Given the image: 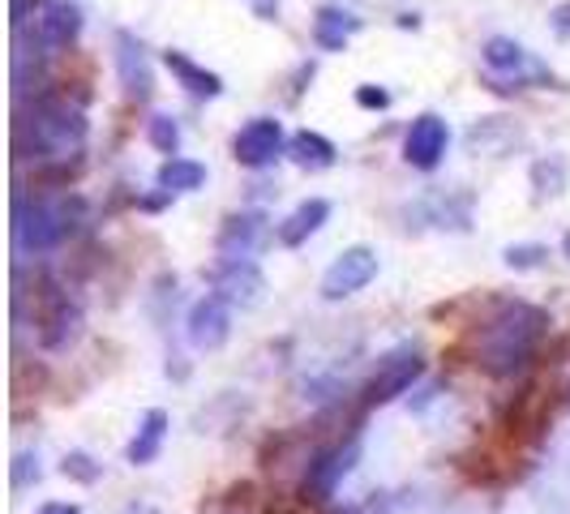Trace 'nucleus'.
Listing matches in <instances>:
<instances>
[{
  "mask_svg": "<svg viewBox=\"0 0 570 514\" xmlns=\"http://www.w3.org/2000/svg\"><path fill=\"white\" fill-rule=\"evenodd\" d=\"M81 31V9L74 0H43L40 13H35V40L47 52H61L78 40Z\"/></svg>",
  "mask_w": 570,
  "mask_h": 514,
  "instance_id": "f8f14e48",
  "label": "nucleus"
},
{
  "mask_svg": "<svg viewBox=\"0 0 570 514\" xmlns=\"http://www.w3.org/2000/svg\"><path fill=\"white\" fill-rule=\"evenodd\" d=\"M249 4H253L257 18H275L279 13V0H249Z\"/></svg>",
  "mask_w": 570,
  "mask_h": 514,
  "instance_id": "cd10ccee",
  "label": "nucleus"
},
{
  "mask_svg": "<svg viewBox=\"0 0 570 514\" xmlns=\"http://www.w3.org/2000/svg\"><path fill=\"white\" fill-rule=\"evenodd\" d=\"M155 181H160L163 194H194V189H202L206 185V167L198 158H163V167L155 172Z\"/></svg>",
  "mask_w": 570,
  "mask_h": 514,
  "instance_id": "aec40b11",
  "label": "nucleus"
},
{
  "mask_svg": "<svg viewBox=\"0 0 570 514\" xmlns=\"http://www.w3.org/2000/svg\"><path fill=\"white\" fill-rule=\"evenodd\" d=\"M562 253H567V258H570V232H567V237H562Z\"/></svg>",
  "mask_w": 570,
  "mask_h": 514,
  "instance_id": "c756f323",
  "label": "nucleus"
},
{
  "mask_svg": "<svg viewBox=\"0 0 570 514\" xmlns=\"http://www.w3.org/2000/svg\"><path fill=\"white\" fill-rule=\"evenodd\" d=\"M287 155L296 167H305V172H326V167H335V142L322 138V133H314V129H300V133H292L287 138Z\"/></svg>",
  "mask_w": 570,
  "mask_h": 514,
  "instance_id": "f3484780",
  "label": "nucleus"
},
{
  "mask_svg": "<svg viewBox=\"0 0 570 514\" xmlns=\"http://www.w3.org/2000/svg\"><path fill=\"white\" fill-rule=\"evenodd\" d=\"M357 31H361V18H352L348 9H335V4H326L322 13L314 18V43L326 47V52H343Z\"/></svg>",
  "mask_w": 570,
  "mask_h": 514,
  "instance_id": "a211bd4d",
  "label": "nucleus"
},
{
  "mask_svg": "<svg viewBox=\"0 0 570 514\" xmlns=\"http://www.w3.org/2000/svg\"><path fill=\"white\" fill-rule=\"evenodd\" d=\"M228 339H232V309H228V300L202 296V300L189 309V343H194L198 352H215V348H223Z\"/></svg>",
  "mask_w": 570,
  "mask_h": 514,
  "instance_id": "9d476101",
  "label": "nucleus"
},
{
  "mask_svg": "<svg viewBox=\"0 0 570 514\" xmlns=\"http://www.w3.org/2000/svg\"><path fill=\"white\" fill-rule=\"evenodd\" d=\"M210 287H215L219 300L253 309V305H262V296H266V275H262L253 262H219V266L210 271Z\"/></svg>",
  "mask_w": 570,
  "mask_h": 514,
  "instance_id": "423d86ee",
  "label": "nucleus"
},
{
  "mask_svg": "<svg viewBox=\"0 0 570 514\" xmlns=\"http://www.w3.org/2000/svg\"><path fill=\"white\" fill-rule=\"evenodd\" d=\"M357 103L382 112V108H391V90H382V86H361V90H357Z\"/></svg>",
  "mask_w": 570,
  "mask_h": 514,
  "instance_id": "393cba45",
  "label": "nucleus"
},
{
  "mask_svg": "<svg viewBox=\"0 0 570 514\" xmlns=\"http://www.w3.org/2000/svg\"><path fill=\"white\" fill-rule=\"evenodd\" d=\"M558 26H562V31H570V4H562V9H558Z\"/></svg>",
  "mask_w": 570,
  "mask_h": 514,
  "instance_id": "c85d7f7f",
  "label": "nucleus"
},
{
  "mask_svg": "<svg viewBox=\"0 0 570 514\" xmlns=\"http://www.w3.org/2000/svg\"><path fill=\"white\" fill-rule=\"evenodd\" d=\"M117 74H121L124 95H129L133 103H146V99L155 95V74H151V61H146L142 43L133 40L129 31L117 35Z\"/></svg>",
  "mask_w": 570,
  "mask_h": 514,
  "instance_id": "ddd939ff",
  "label": "nucleus"
},
{
  "mask_svg": "<svg viewBox=\"0 0 570 514\" xmlns=\"http://www.w3.org/2000/svg\"><path fill=\"white\" fill-rule=\"evenodd\" d=\"M146 138H151V146L163 151L167 158H176V146H180V129H176V120L172 117H151L146 120Z\"/></svg>",
  "mask_w": 570,
  "mask_h": 514,
  "instance_id": "4be33fe9",
  "label": "nucleus"
},
{
  "mask_svg": "<svg viewBox=\"0 0 570 514\" xmlns=\"http://www.w3.org/2000/svg\"><path fill=\"white\" fill-rule=\"evenodd\" d=\"M31 472L40 475V455H31V450H26V455H18V468H13V484H18V489H26V484H31Z\"/></svg>",
  "mask_w": 570,
  "mask_h": 514,
  "instance_id": "a878e982",
  "label": "nucleus"
},
{
  "mask_svg": "<svg viewBox=\"0 0 570 514\" xmlns=\"http://www.w3.org/2000/svg\"><path fill=\"white\" fill-rule=\"evenodd\" d=\"M86 133H90V124L78 103H69L65 95H40L31 117L22 120L18 146H22V155H35L43 163H69V155H81Z\"/></svg>",
  "mask_w": 570,
  "mask_h": 514,
  "instance_id": "f03ea898",
  "label": "nucleus"
},
{
  "mask_svg": "<svg viewBox=\"0 0 570 514\" xmlns=\"http://www.w3.org/2000/svg\"><path fill=\"white\" fill-rule=\"evenodd\" d=\"M167 412L163 407H151L142 420H138V434H133V441H129V463L133 468H146V463H155L160 459V446H163V437H167Z\"/></svg>",
  "mask_w": 570,
  "mask_h": 514,
  "instance_id": "2eb2a0df",
  "label": "nucleus"
},
{
  "mask_svg": "<svg viewBox=\"0 0 570 514\" xmlns=\"http://www.w3.org/2000/svg\"><path fill=\"white\" fill-rule=\"evenodd\" d=\"M35 514H81V511L74 506V502H43Z\"/></svg>",
  "mask_w": 570,
  "mask_h": 514,
  "instance_id": "bb28decb",
  "label": "nucleus"
},
{
  "mask_svg": "<svg viewBox=\"0 0 570 514\" xmlns=\"http://www.w3.org/2000/svg\"><path fill=\"white\" fill-rule=\"evenodd\" d=\"M65 475H74V480H81V484H90V480L99 475V468L90 463V455H81V450H74V455L65 459Z\"/></svg>",
  "mask_w": 570,
  "mask_h": 514,
  "instance_id": "b1692460",
  "label": "nucleus"
},
{
  "mask_svg": "<svg viewBox=\"0 0 570 514\" xmlns=\"http://www.w3.org/2000/svg\"><path fill=\"white\" fill-rule=\"evenodd\" d=\"M74 215H81V198H61V201H18V244L26 253H52L61 240L69 237Z\"/></svg>",
  "mask_w": 570,
  "mask_h": 514,
  "instance_id": "7ed1b4c3",
  "label": "nucleus"
},
{
  "mask_svg": "<svg viewBox=\"0 0 570 514\" xmlns=\"http://www.w3.org/2000/svg\"><path fill=\"white\" fill-rule=\"evenodd\" d=\"M232 155H237L241 167H266V163H275V158L284 155V124L271 117L249 120L241 133H237V142H232Z\"/></svg>",
  "mask_w": 570,
  "mask_h": 514,
  "instance_id": "0eeeda50",
  "label": "nucleus"
},
{
  "mask_svg": "<svg viewBox=\"0 0 570 514\" xmlns=\"http://www.w3.org/2000/svg\"><path fill=\"white\" fill-rule=\"evenodd\" d=\"M545 330H549V314L545 309H536V305H506L493 321H485L481 343H476V364L485 373H493V378H511V373H519L536 357Z\"/></svg>",
  "mask_w": 570,
  "mask_h": 514,
  "instance_id": "f257e3e1",
  "label": "nucleus"
},
{
  "mask_svg": "<svg viewBox=\"0 0 570 514\" xmlns=\"http://www.w3.org/2000/svg\"><path fill=\"white\" fill-rule=\"evenodd\" d=\"M357 455H361V446H357V441L322 450V455H318V459L309 463V472H305V497H314V502H326V497H330V493L339 489V480L352 472Z\"/></svg>",
  "mask_w": 570,
  "mask_h": 514,
  "instance_id": "9b49d317",
  "label": "nucleus"
},
{
  "mask_svg": "<svg viewBox=\"0 0 570 514\" xmlns=\"http://www.w3.org/2000/svg\"><path fill=\"white\" fill-rule=\"evenodd\" d=\"M81 330V309L61 296V292H47L43 296V309H40V343L47 352H65Z\"/></svg>",
  "mask_w": 570,
  "mask_h": 514,
  "instance_id": "1a4fd4ad",
  "label": "nucleus"
},
{
  "mask_svg": "<svg viewBox=\"0 0 570 514\" xmlns=\"http://www.w3.org/2000/svg\"><path fill=\"white\" fill-rule=\"evenodd\" d=\"M377 278V253L369 244H352L343 249L322 275V296L326 300H343V296H357L361 287H369Z\"/></svg>",
  "mask_w": 570,
  "mask_h": 514,
  "instance_id": "20e7f679",
  "label": "nucleus"
},
{
  "mask_svg": "<svg viewBox=\"0 0 570 514\" xmlns=\"http://www.w3.org/2000/svg\"><path fill=\"white\" fill-rule=\"evenodd\" d=\"M326 219H330V201L326 198H309L300 201L292 215H287L284 223H279V244L287 249H296V244H305V240L314 237L318 228H322Z\"/></svg>",
  "mask_w": 570,
  "mask_h": 514,
  "instance_id": "dca6fc26",
  "label": "nucleus"
},
{
  "mask_svg": "<svg viewBox=\"0 0 570 514\" xmlns=\"http://www.w3.org/2000/svg\"><path fill=\"white\" fill-rule=\"evenodd\" d=\"M481 56H485L489 74H519V69L528 65V52L515 40H506V35H493Z\"/></svg>",
  "mask_w": 570,
  "mask_h": 514,
  "instance_id": "412c9836",
  "label": "nucleus"
},
{
  "mask_svg": "<svg viewBox=\"0 0 570 514\" xmlns=\"http://www.w3.org/2000/svg\"><path fill=\"white\" fill-rule=\"evenodd\" d=\"M420 373H425V360L416 357V352H395V357H386L382 369L369 378L365 407H382V403H391V398L407 395L412 382H420Z\"/></svg>",
  "mask_w": 570,
  "mask_h": 514,
  "instance_id": "39448f33",
  "label": "nucleus"
},
{
  "mask_svg": "<svg viewBox=\"0 0 570 514\" xmlns=\"http://www.w3.org/2000/svg\"><path fill=\"white\" fill-rule=\"evenodd\" d=\"M502 258H506V266H515V271H531V266H540V262L549 258V249H545V244H511Z\"/></svg>",
  "mask_w": 570,
  "mask_h": 514,
  "instance_id": "5701e85b",
  "label": "nucleus"
},
{
  "mask_svg": "<svg viewBox=\"0 0 570 514\" xmlns=\"http://www.w3.org/2000/svg\"><path fill=\"white\" fill-rule=\"evenodd\" d=\"M447 142H450V129L442 117H434V112H425V117L412 120V129H407L404 138V158L416 167V172H434L442 155H447Z\"/></svg>",
  "mask_w": 570,
  "mask_h": 514,
  "instance_id": "6e6552de",
  "label": "nucleus"
},
{
  "mask_svg": "<svg viewBox=\"0 0 570 514\" xmlns=\"http://www.w3.org/2000/svg\"><path fill=\"white\" fill-rule=\"evenodd\" d=\"M163 65L172 69V78L180 81L189 95H198V99H215L219 90H223V81H219V74H210V69H202L198 61H189L185 52H163Z\"/></svg>",
  "mask_w": 570,
  "mask_h": 514,
  "instance_id": "6ab92c4d",
  "label": "nucleus"
},
{
  "mask_svg": "<svg viewBox=\"0 0 570 514\" xmlns=\"http://www.w3.org/2000/svg\"><path fill=\"white\" fill-rule=\"evenodd\" d=\"M266 240V219L262 215H232L219 232V258L223 262H249V253Z\"/></svg>",
  "mask_w": 570,
  "mask_h": 514,
  "instance_id": "4468645a",
  "label": "nucleus"
}]
</instances>
